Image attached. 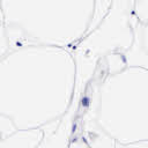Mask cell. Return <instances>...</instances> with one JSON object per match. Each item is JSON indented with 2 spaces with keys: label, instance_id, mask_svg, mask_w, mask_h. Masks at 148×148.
<instances>
[{
  "label": "cell",
  "instance_id": "6da1fadb",
  "mask_svg": "<svg viewBox=\"0 0 148 148\" xmlns=\"http://www.w3.org/2000/svg\"><path fill=\"white\" fill-rule=\"evenodd\" d=\"M76 83L71 50L46 45L13 49L0 60V113L16 130L43 128L68 112Z\"/></svg>",
  "mask_w": 148,
  "mask_h": 148
},
{
  "label": "cell",
  "instance_id": "7a4b0ae2",
  "mask_svg": "<svg viewBox=\"0 0 148 148\" xmlns=\"http://www.w3.org/2000/svg\"><path fill=\"white\" fill-rule=\"evenodd\" d=\"M77 97L76 117L120 143L148 140V71L126 67L95 76Z\"/></svg>",
  "mask_w": 148,
  "mask_h": 148
},
{
  "label": "cell",
  "instance_id": "3957f363",
  "mask_svg": "<svg viewBox=\"0 0 148 148\" xmlns=\"http://www.w3.org/2000/svg\"><path fill=\"white\" fill-rule=\"evenodd\" d=\"M97 0H2L10 49L46 45L71 50L90 30Z\"/></svg>",
  "mask_w": 148,
  "mask_h": 148
},
{
  "label": "cell",
  "instance_id": "277c9868",
  "mask_svg": "<svg viewBox=\"0 0 148 148\" xmlns=\"http://www.w3.org/2000/svg\"><path fill=\"white\" fill-rule=\"evenodd\" d=\"M135 25L134 0H111L106 14L97 27L71 49L77 69L76 94L83 91L103 59L124 54L131 49Z\"/></svg>",
  "mask_w": 148,
  "mask_h": 148
},
{
  "label": "cell",
  "instance_id": "5b68a950",
  "mask_svg": "<svg viewBox=\"0 0 148 148\" xmlns=\"http://www.w3.org/2000/svg\"><path fill=\"white\" fill-rule=\"evenodd\" d=\"M77 112V97L73 101L68 112L58 121L43 127L44 138L37 148H69V142L75 127Z\"/></svg>",
  "mask_w": 148,
  "mask_h": 148
},
{
  "label": "cell",
  "instance_id": "8992f818",
  "mask_svg": "<svg viewBox=\"0 0 148 148\" xmlns=\"http://www.w3.org/2000/svg\"><path fill=\"white\" fill-rule=\"evenodd\" d=\"M43 138V128L16 130L0 141V148H37Z\"/></svg>",
  "mask_w": 148,
  "mask_h": 148
},
{
  "label": "cell",
  "instance_id": "52a82bcc",
  "mask_svg": "<svg viewBox=\"0 0 148 148\" xmlns=\"http://www.w3.org/2000/svg\"><path fill=\"white\" fill-rule=\"evenodd\" d=\"M134 17L136 23L148 24V0H134Z\"/></svg>",
  "mask_w": 148,
  "mask_h": 148
},
{
  "label": "cell",
  "instance_id": "ba28073f",
  "mask_svg": "<svg viewBox=\"0 0 148 148\" xmlns=\"http://www.w3.org/2000/svg\"><path fill=\"white\" fill-rule=\"evenodd\" d=\"M10 44H9V39H8V35H7V30H6V25L3 22V17H2V13L0 9V60L10 51Z\"/></svg>",
  "mask_w": 148,
  "mask_h": 148
},
{
  "label": "cell",
  "instance_id": "9c48e42d",
  "mask_svg": "<svg viewBox=\"0 0 148 148\" xmlns=\"http://www.w3.org/2000/svg\"><path fill=\"white\" fill-rule=\"evenodd\" d=\"M134 42L138 43L143 50H146L148 52V24L141 25V24L136 23Z\"/></svg>",
  "mask_w": 148,
  "mask_h": 148
},
{
  "label": "cell",
  "instance_id": "30bf717a",
  "mask_svg": "<svg viewBox=\"0 0 148 148\" xmlns=\"http://www.w3.org/2000/svg\"><path fill=\"white\" fill-rule=\"evenodd\" d=\"M15 131H16V127L14 126L12 120L8 117L0 113V141Z\"/></svg>",
  "mask_w": 148,
  "mask_h": 148
},
{
  "label": "cell",
  "instance_id": "8fae6325",
  "mask_svg": "<svg viewBox=\"0 0 148 148\" xmlns=\"http://www.w3.org/2000/svg\"><path fill=\"white\" fill-rule=\"evenodd\" d=\"M113 148H148V140L141 142H133V143H120L116 141Z\"/></svg>",
  "mask_w": 148,
  "mask_h": 148
},
{
  "label": "cell",
  "instance_id": "7c38bea8",
  "mask_svg": "<svg viewBox=\"0 0 148 148\" xmlns=\"http://www.w3.org/2000/svg\"><path fill=\"white\" fill-rule=\"evenodd\" d=\"M1 1H2V0H0V3H1Z\"/></svg>",
  "mask_w": 148,
  "mask_h": 148
}]
</instances>
